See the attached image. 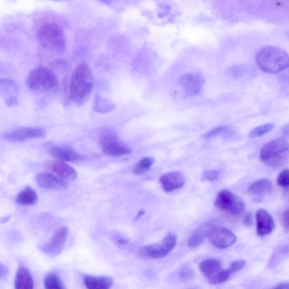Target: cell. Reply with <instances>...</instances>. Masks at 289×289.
Returning a JSON list of instances; mask_svg holds the SVG:
<instances>
[{
  "label": "cell",
  "mask_w": 289,
  "mask_h": 289,
  "mask_svg": "<svg viewBox=\"0 0 289 289\" xmlns=\"http://www.w3.org/2000/svg\"><path fill=\"white\" fill-rule=\"evenodd\" d=\"M71 102L82 106L88 100L94 86V77L90 66L82 62L74 70L69 80Z\"/></svg>",
  "instance_id": "obj_1"
},
{
  "label": "cell",
  "mask_w": 289,
  "mask_h": 289,
  "mask_svg": "<svg viewBox=\"0 0 289 289\" xmlns=\"http://www.w3.org/2000/svg\"><path fill=\"white\" fill-rule=\"evenodd\" d=\"M256 61L258 68L266 73L278 74L289 68V55L278 47L262 48L258 52Z\"/></svg>",
  "instance_id": "obj_2"
},
{
  "label": "cell",
  "mask_w": 289,
  "mask_h": 289,
  "mask_svg": "<svg viewBox=\"0 0 289 289\" xmlns=\"http://www.w3.org/2000/svg\"><path fill=\"white\" fill-rule=\"evenodd\" d=\"M38 40L44 49L52 54H61L66 48L64 30L62 26L54 22H47L40 26Z\"/></svg>",
  "instance_id": "obj_3"
},
{
  "label": "cell",
  "mask_w": 289,
  "mask_h": 289,
  "mask_svg": "<svg viewBox=\"0 0 289 289\" xmlns=\"http://www.w3.org/2000/svg\"><path fill=\"white\" fill-rule=\"evenodd\" d=\"M27 86L33 93L50 95L59 89L58 76L52 70L44 66L34 68L27 78Z\"/></svg>",
  "instance_id": "obj_4"
},
{
  "label": "cell",
  "mask_w": 289,
  "mask_h": 289,
  "mask_svg": "<svg viewBox=\"0 0 289 289\" xmlns=\"http://www.w3.org/2000/svg\"><path fill=\"white\" fill-rule=\"evenodd\" d=\"M289 156V143L286 139L279 138L266 143L260 151V159L270 168L282 167Z\"/></svg>",
  "instance_id": "obj_5"
},
{
  "label": "cell",
  "mask_w": 289,
  "mask_h": 289,
  "mask_svg": "<svg viewBox=\"0 0 289 289\" xmlns=\"http://www.w3.org/2000/svg\"><path fill=\"white\" fill-rule=\"evenodd\" d=\"M99 144L104 154L120 157L131 154L132 150L126 144L120 142L116 134L110 129H105L99 138Z\"/></svg>",
  "instance_id": "obj_6"
},
{
  "label": "cell",
  "mask_w": 289,
  "mask_h": 289,
  "mask_svg": "<svg viewBox=\"0 0 289 289\" xmlns=\"http://www.w3.org/2000/svg\"><path fill=\"white\" fill-rule=\"evenodd\" d=\"M214 206L221 211L234 217L242 214L245 209L244 201L240 196L227 190L218 192Z\"/></svg>",
  "instance_id": "obj_7"
},
{
  "label": "cell",
  "mask_w": 289,
  "mask_h": 289,
  "mask_svg": "<svg viewBox=\"0 0 289 289\" xmlns=\"http://www.w3.org/2000/svg\"><path fill=\"white\" fill-rule=\"evenodd\" d=\"M178 242L176 234L170 233L166 236L160 244H148L140 249V253L148 259H160L172 252Z\"/></svg>",
  "instance_id": "obj_8"
},
{
  "label": "cell",
  "mask_w": 289,
  "mask_h": 289,
  "mask_svg": "<svg viewBox=\"0 0 289 289\" xmlns=\"http://www.w3.org/2000/svg\"><path fill=\"white\" fill-rule=\"evenodd\" d=\"M207 237L214 246L221 249L230 248L236 242L233 232L222 226L210 227Z\"/></svg>",
  "instance_id": "obj_9"
},
{
  "label": "cell",
  "mask_w": 289,
  "mask_h": 289,
  "mask_svg": "<svg viewBox=\"0 0 289 289\" xmlns=\"http://www.w3.org/2000/svg\"><path fill=\"white\" fill-rule=\"evenodd\" d=\"M67 236V228H60L56 231L50 242L43 245L42 251L50 256H58L62 251Z\"/></svg>",
  "instance_id": "obj_10"
},
{
  "label": "cell",
  "mask_w": 289,
  "mask_h": 289,
  "mask_svg": "<svg viewBox=\"0 0 289 289\" xmlns=\"http://www.w3.org/2000/svg\"><path fill=\"white\" fill-rule=\"evenodd\" d=\"M45 132L43 129L38 128H20L6 133L3 138L11 142H22L26 140L42 138Z\"/></svg>",
  "instance_id": "obj_11"
},
{
  "label": "cell",
  "mask_w": 289,
  "mask_h": 289,
  "mask_svg": "<svg viewBox=\"0 0 289 289\" xmlns=\"http://www.w3.org/2000/svg\"><path fill=\"white\" fill-rule=\"evenodd\" d=\"M205 83L204 78L200 73L185 74L180 78V84L185 92L191 96L198 94Z\"/></svg>",
  "instance_id": "obj_12"
},
{
  "label": "cell",
  "mask_w": 289,
  "mask_h": 289,
  "mask_svg": "<svg viewBox=\"0 0 289 289\" xmlns=\"http://www.w3.org/2000/svg\"><path fill=\"white\" fill-rule=\"evenodd\" d=\"M0 92L8 106H14L18 103L20 87L12 78H3L0 82Z\"/></svg>",
  "instance_id": "obj_13"
},
{
  "label": "cell",
  "mask_w": 289,
  "mask_h": 289,
  "mask_svg": "<svg viewBox=\"0 0 289 289\" xmlns=\"http://www.w3.org/2000/svg\"><path fill=\"white\" fill-rule=\"evenodd\" d=\"M46 166L52 173L67 182H73L76 179L77 172L76 170L64 162L60 160L49 162Z\"/></svg>",
  "instance_id": "obj_14"
},
{
  "label": "cell",
  "mask_w": 289,
  "mask_h": 289,
  "mask_svg": "<svg viewBox=\"0 0 289 289\" xmlns=\"http://www.w3.org/2000/svg\"><path fill=\"white\" fill-rule=\"evenodd\" d=\"M256 233L261 237L272 233L275 222L272 216L264 209H260L256 214Z\"/></svg>",
  "instance_id": "obj_15"
},
{
  "label": "cell",
  "mask_w": 289,
  "mask_h": 289,
  "mask_svg": "<svg viewBox=\"0 0 289 289\" xmlns=\"http://www.w3.org/2000/svg\"><path fill=\"white\" fill-rule=\"evenodd\" d=\"M36 182L39 186L46 190H62L68 186V182L50 172L38 174Z\"/></svg>",
  "instance_id": "obj_16"
},
{
  "label": "cell",
  "mask_w": 289,
  "mask_h": 289,
  "mask_svg": "<svg viewBox=\"0 0 289 289\" xmlns=\"http://www.w3.org/2000/svg\"><path fill=\"white\" fill-rule=\"evenodd\" d=\"M162 188L166 192H170L181 189L185 185L184 176L180 172L164 174L160 178Z\"/></svg>",
  "instance_id": "obj_17"
},
{
  "label": "cell",
  "mask_w": 289,
  "mask_h": 289,
  "mask_svg": "<svg viewBox=\"0 0 289 289\" xmlns=\"http://www.w3.org/2000/svg\"><path fill=\"white\" fill-rule=\"evenodd\" d=\"M272 182L268 179H260L254 182L248 188V192L254 199L261 200L272 192Z\"/></svg>",
  "instance_id": "obj_18"
},
{
  "label": "cell",
  "mask_w": 289,
  "mask_h": 289,
  "mask_svg": "<svg viewBox=\"0 0 289 289\" xmlns=\"http://www.w3.org/2000/svg\"><path fill=\"white\" fill-rule=\"evenodd\" d=\"M50 153L56 159L62 162H76L80 156L72 148L60 146H54L51 148Z\"/></svg>",
  "instance_id": "obj_19"
},
{
  "label": "cell",
  "mask_w": 289,
  "mask_h": 289,
  "mask_svg": "<svg viewBox=\"0 0 289 289\" xmlns=\"http://www.w3.org/2000/svg\"><path fill=\"white\" fill-rule=\"evenodd\" d=\"M34 282L32 274L25 266H20L18 270L14 280L15 289H34Z\"/></svg>",
  "instance_id": "obj_20"
},
{
  "label": "cell",
  "mask_w": 289,
  "mask_h": 289,
  "mask_svg": "<svg viewBox=\"0 0 289 289\" xmlns=\"http://www.w3.org/2000/svg\"><path fill=\"white\" fill-rule=\"evenodd\" d=\"M83 282L87 289H110L113 284L112 280L106 276H86Z\"/></svg>",
  "instance_id": "obj_21"
},
{
  "label": "cell",
  "mask_w": 289,
  "mask_h": 289,
  "mask_svg": "<svg viewBox=\"0 0 289 289\" xmlns=\"http://www.w3.org/2000/svg\"><path fill=\"white\" fill-rule=\"evenodd\" d=\"M200 268L201 272L207 278L222 270V264L216 259L205 260L200 262Z\"/></svg>",
  "instance_id": "obj_22"
},
{
  "label": "cell",
  "mask_w": 289,
  "mask_h": 289,
  "mask_svg": "<svg viewBox=\"0 0 289 289\" xmlns=\"http://www.w3.org/2000/svg\"><path fill=\"white\" fill-rule=\"evenodd\" d=\"M116 104L102 96L98 94L96 96L93 104L94 112L100 114H107L114 110Z\"/></svg>",
  "instance_id": "obj_23"
},
{
  "label": "cell",
  "mask_w": 289,
  "mask_h": 289,
  "mask_svg": "<svg viewBox=\"0 0 289 289\" xmlns=\"http://www.w3.org/2000/svg\"><path fill=\"white\" fill-rule=\"evenodd\" d=\"M38 196L37 192L32 188H26L17 195L16 202L22 206H32L37 202Z\"/></svg>",
  "instance_id": "obj_24"
},
{
  "label": "cell",
  "mask_w": 289,
  "mask_h": 289,
  "mask_svg": "<svg viewBox=\"0 0 289 289\" xmlns=\"http://www.w3.org/2000/svg\"><path fill=\"white\" fill-rule=\"evenodd\" d=\"M210 226H203L201 227V228L196 230L188 240V246L191 248L199 247L203 243L205 236H207Z\"/></svg>",
  "instance_id": "obj_25"
},
{
  "label": "cell",
  "mask_w": 289,
  "mask_h": 289,
  "mask_svg": "<svg viewBox=\"0 0 289 289\" xmlns=\"http://www.w3.org/2000/svg\"><path fill=\"white\" fill-rule=\"evenodd\" d=\"M45 289H65L62 280L54 273L46 274L44 281Z\"/></svg>",
  "instance_id": "obj_26"
},
{
  "label": "cell",
  "mask_w": 289,
  "mask_h": 289,
  "mask_svg": "<svg viewBox=\"0 0 289 289\" xmlns=\"http://www.w3.org/2000/svg\"><path fill=\"white\" fill-rule=\"evenodd\" d=\"M234 133V130L230 126H216L208 132L204 134V137L206 139H210L220 136L232 135Z\"/></svg>",
  "instance_id": "obj_27"
},
{
  "label": "cell",
  "mask_w": 289,
  "mask_h": 289,
  "mask_svg": "<svg viewBox=\"0 0 289 289\" xmlns=\"http://www.w3.org/2000/svg\"><path fill=\"white\" fill-rule=\"evenodd\" d=\"M234 274L229 270H222L220 272L208 278L209 284H220L224 283L229 280Z\"/></svg>",
  "instance_id": "obj_28"
},
{
  "label": "cell",
  "mask_w": 289,
  "mask_h": 289,
  "mask_svg": "<svg viewBox=\"0 0 289 289\" xmlns=\"http://www.w3.org/2000/svg\"><path fill=\"white\" fill-rule=\"evenodd\" d=\"M155 160L152 158L146 157L140 160L136 164L134 168V173L135 175H140L146 173L151 168L154 164Z\"/></svg>",
  "instance_id": "obj_29"
},
{
  "label": "cell",
  "mask_w": 289,
  "mask_h": 289,
  "mask_svg": "<svg viewBox=\"0 0 289 289\" xmlns=\"http://www.w3.org/2000/svg\"><path fill=\"white\" fill-rule=\"evenodd\" d=\"M69 80L68 78L65 76L63 78L60 88L61 100H62L63 104L66 106H68L71 102L69 90Z\"/></svg>",
  "instance_id": "obj_30"
},
{
  "label": "cell",
  "mask_w": 289,
  "mask_h": 289,
  "mask_svg": "<svg viewBox=\"0 0 289 289\" xmlns=\"http://www.w3.org/2000/svg\"><path fill=\"white\" fill-rule=\"evenodd\" d=\"M274 125L273 124H266L257 126L254 128L250 133V137L253 138H260L262 136L270 132L274 128Z\"/></svg>",
  "instance_id": "obj_31"
},
{
  "label": "cell",
  "mask_w": 289,
  "mask_h": 289,
  "mask_svg": "<svg viewBox=\"0 0 289 289\" xmlns=\"http://www.w3.org/2000/svg\"><path fill=\"white\" fill-rule=\"evenodd\" d=\"M279 186L288 190L289 188V169H284L280 172L277 178Z\"/></svg>",
  "instance_id": "obj_32"
},
{
  "label": "cell",
  "mask_w": 289,
  "mask_h": 289,
  "mask_svg": "<svg viewBox=\"0 0 289 289\" xmlns=\"http://www.w3.org/2000/svg\"><path fill=\"white\" fill-rule=\"evenodd\" d=\"M179 277L184 281H189L194 278L195 274L194 270L188 267H184L180 270Z\"/></svg>",
  "instance_id": "obj_33"
},
{
  "label": "cell",
  "mask_w": 289,
  "mask_h": 289,
  "mask_svg": "<svg viewBox=\"0 0 289 289\" xmlns=\"http://www.w3.org/2000/svg\"><path fill=\"white\" fill-rule=\"evenodd\" d=\"M220 172L218 170H208L203 174L202 179L204 181L216 182L220 176Z\"/></svg>",
  "instance_id": "obj_34"
},
{
  "label": "cell",
  "mask_w": 289,
  "mask_h": 289,
  "mask_svg": "<svg viewBox=\"0 0 289 289\" xmlns=\"http://www.w3.org/2000/svg\"><path fill=\"white\" fill-rule=\"evenodd\" d=\"M245 264H246V262L244 260H235L232 262L228 269L232 273L234 274L244 268Z\"/></svg>",
  "instance_id": "obj_35"
},
{
  "label": "cell",
  "mask_w": 289,
  "mask_h": 289,
  "mask_svg": "<svg viewBox=\"0 0 289 289\" xmlns=\"http://www.w3.org/2000/svg\"><path fill=\"white\" fill-rule=\"evenodd\" d=\"M242 222L245 226L248 227L251 226L253 223V216L252 212H249L244 214L243 216Z\"/></svg>",
  "instance_id": "obj_36"
},
{
  "label": "cell",
  "mask_w": 289,
  "mask_h": 289,
  "mask_svg": "<svg viewBox=\"0 0 289 289\" xmlns=\"http://www.w3.org/2000/svg\"><path fill=\"white\" fill-rule=\"evenodd\" d=\"M283 222L284 226L289 229V209L286 210L283 214Z\"/></svg>",
  "instance_id": "obj_37"
},
{
  "label": "cell",
  "mask_w": 289,
  "mask_h": 289,
  "mask_svg": "<svg viewBox=\"0 0 289 289\" xmlns=\"http://www.w3.org/2000/svg\"><path fill=\"white\" fill-rule=\"evenodd\" d=\"M8 268L6 266L1 264L0 265V278H6L8 274Z\"/></svg>",
  "instance_id": "obj_38"
},
{
  "label": "cell",
  "mask_w": 289,
  "mask_h": 289,
  "mask_svg": "<svg viewBox=\"0 0 289 289\" xmlns=\"http://www.w3.org/2000/svg\"><path fill=\"white\" fill-rule=\"evenodd\" d=\"M272 289H289V283H283L278 284Z\"/></svg>",
  "instance_id": "obj_39"
},
{
  "label": "cell",
  "mask_w": 289,
  "mask_h": 289,
  "mask_svg": "<svg viewBox=\"0 0 289 289\" xmlns=\"http://www.w3.org/2000/svg\"><path fill=\"white\" fill-rule=\"evenodd\" d=\"M283 134L286 136H289V124L284 126Z\"/></svg>",
  "instance_id": "obj_40"
},
{
  "label": "cell",
  "mask_w": 289,
  "mask_h": 289,
  "mask_svg": "<svg viewBox=\"0 0 289 289\" xmlns=\"http://www.w3.org/2000/svg\"><path fill=\"white\" fill-rule=\"evenodd\" d=\"M144 213H146V212H144V210H140L139 212L137 214L136 216L135 220H138V218H141L142 216H144Z\"/></svg>",
  "instance_id": "obj_41"
},
{
  "label": "cell",
  "mask_w": 289,
  "mask_h": 289,
  "mask_svg": "<svg viewBox=\"0 0 289 289\" xmlns=\"http://www.w3.org/2000/svg\"><path fill=\"white\" fill-rule=\"evenodd\" d=\"M10 216H6V217H4V218H2L1 220L2 224H4V223H6V222H7L8 220H10Z\"/></svg>",
  "instance_id": "obj_42"
},
{
  "label": "cell",
  "mask_w": 289,
  "mask_h": 289,
  "mask_svg": "<svg viewBox=\"0 0 289 289\" xmlns=\"http://www.w3.org/2000/svg\"><path fill=\"white\" fill-rule=\"evenodd\" d=\"M284 78H286V82L288 83H289V73L287 74L286 76H284Z\"/></svg>",
  "instance_id": "obj_43"
}]
</instances>
